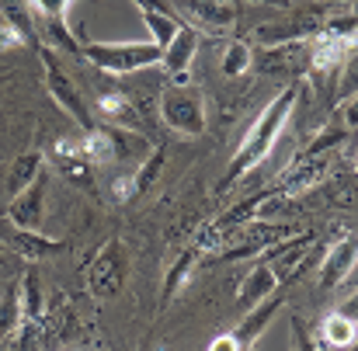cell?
I'll return each instance as SVG.
<instances>
[{
    "label": "cell",
    "mask_w": 358,
    "mask_h": 351,
    "mask_svg": "<svg viewBox=\"0 0 358 351\" xmlns=\"http://www.w3.org/2000/svg\"><path fill=\"white\" fill-rule=\"evenodd\" d=\"M358 87V49L348 56V63H345V77H341V91L348 94V91H355Z\"/></svg>",
    "instance_id": "4dcf8cb0"
},
{
    "label": "cell",
    "mask_w": 358,
    "mask_h": 351,
    "mask_svg": "<svg viewBox=\"0 0 358 351\" xmlns=\"http://www.w3.org/2000/svg\"><path fill=\"white\" fill-rule=\"evenodd\" d=\"M98 115L105 118V125H115V129H132L139 132V122L143 115L136 112V105L125 98V91H108L98 98Z\"/></svg>",
    "instance_id": "9a60e30c"
},
{
    "label": "cell",
    "mask_w": 358,
    "mask_h": 351,
    "mask_svg": "<svg viewBox=\"0 0 358 351\" xmlns=\"http://www.w3.org/2000/svg\"><path fill=\"white\" fill-rule=\"evenodd\" d=\"M327 164H331V160H327V153H299V157H296V160L278 174V178H282V185H278V188H282L285 195H292V199H296V195H303V192L317 188V185L327 178Z\"/></svg>",
    "instance_id": "30bf717a"
},
{
    "label": "cell",
    "mask_w": 358,
    "mask_h": 351,
    "mask_svg": "<svg viewBox=\"0 0 358 351\" xmlns=\"http://www.w3.org/2000/svg\"><path fill=\"white\" fill-rule=\"evenodd\" d=\"M73 0H31V7L42 14V21H56V17H66Z\"/></svg>",
    "instance_id": "f1b7e54d"
},
{
    "label": "cell",
    "mask_w": 358,
    "mask_h": 351,
    "mask_svg": "<svg viewBox=\"0 0 358 351\" xmlns=\"http://www.w3.org/2000/svg\"><path fill=\"white\" fill-rule=\"evenodd\" d=\"M125 275H129V261H125L122 240L112 236L87 264V289L94 299H115L125 285Z\"/></svg>",
    "instance_id": "277c9868"
},
{
    "label": "cell",
    "mask_w": 358,
    "mask_h": 351,
    "mask_svg": "<svg viewBox=\"0 0 358 351\" xmlns=\"http://www.w3.org/2000/svg\"><path fill=\"white\" fill-rule=\"evenodd\" d=\"M0 289H3V285H0Z\"/></svg>",
    "instance_id": "74e56055"
},
{
    "label": "cell",
    "mask_w": 358,
    "mask_h": 351,
    "mask_svg": "<svg viewBox=\"0 0 358 351\" xmlns=\"http://www.w3.org/2000/svg\"><path fill=\"white\" fill-rule=\"evenodd\" d=\"M257 70L271 77H299L313 70V38H292L282 45H264L257 52Z\"/></svg>",
    "instance_id": "8992f818"
},
{
    "label": "cell",
    "mask_w": 358,
    "mask_h": 351,
    "mask_svg": "<svg viewBox=\"0 0 358 351\" xmlns=\"http://www.w3.org/2000/svg\"><path fill=\"white\" fill-rule=\"evenodd\" d=\"M324 195L331 206H352L358 199V185L348 174H338V178H324Z\"/></svg>",
    "instance_id": "cb8c5ba5"
},
{
    "label": "cell",
    "mask_w": 358,
    "mask_h": 351,
    "mask_svg": "<svg viewBox=\"0 0 358 351\" xmlns=\"http://www.w3.org/2000/svg\"><path fill=\"white\" fill-rule=\"evenodd\" d=\"M31 38L17 28V21L0 7V52H7V49H21V45H28Z\"/></svg>",
    "instance_id": "d4e9b609"
},
{
    "label": "cell",
    "mask_w": 358,
    "mask_h": 351,
    "mask_svg": "<svg viewBox=\"0 0 358 351\" xmlns=\"http://www.w3.org/2000/svg\"><path fill=\"white\" fill-rule=\"evenodd\" d=\"M250 3H264V7H292V0H250Z\"/></svg>",
    "instance_id": "836d02e7"
},
{
    "label": "cell",
    "mask_w": 358,
    "mask_h": 351,
    "mask_svg": "<svg viewBox=\"0 0 358 351\" xmlns=\"http://www.w3.org/2000/svg\"><path fill=\"white\" fill-rule=\"evenodd\" d=\"M80 56L91 66L105 70V73L125 77V73H139V70L160 66L164 49L153 45V42H87L80 49Z\"/></svg>",
    "instance_id": "7a4b0ae2"
},
{
    "label": "cell",
    "mask_w": 358,
    "mask_h": 351,
    "mask_svg": "<svg viewBox=\"0 0 358 351\" xmlns=\"http://www.w3.org/2000/svg\"><path fill=\"white\" fill-rule=\"evenodd\" d=\"M345 139H348V129H345V125H327L303 153H331V146H341Z\"/></svg>",
    "instance_id": "484cf974"
},
{
    "label": "cell",
    "mask_w": 358,
    "mask_h": 351,
    "mask_svg": "<svg viewBox=\"0 0 358 351\" xmlns=\"http://www.w3.org/2000/svg\"><path fill=\"white\" fill-rule=\"evenodd\" d=\"M188 10L195 14L199 24H206L209 31H227L237 21V7L227 0H188Z\"/></svg>",
    "instance_id": "2e32d148"
},
{
    "label": "cell",
    "mask_w": 358,
    "mask_h": 351,
    "mask_svg": "<svg viewBox=\"0 0 358 351\" xmlns=\"http://www.w3.org/2000/svg\"><path fill=\"white\" fill-rule=\"evenodd\" d=\"M209 351H250V348H243L237 341V334H220L213 345H209Z\"/></svg>",
    "instance_id": "d6a6232c"
},
{
    "label": "cell",
    "mask_w": 358,
    "mask_h": 351,
    "mask_svg": "<svg viewBox=\"0 0 358 351\" xmlns=\"http://www.w3.org/2000/svg\"><path fill=\"white\" fill-rule=\"evenodd\" d=\"M282 289V282H278V275H275V268L271 264H254L250 271H247V278L240 282V292H237V306L240 313H247V310H254L257 303H264L268 296H275Z\"/></svg>",
    "instance_id": "8fae6325"
},
{
    "label": "cell",
    "mask_w": 358,
    "mask_h": 351,
    "mask_svg": "<svg viewBox=\"0 0 358 351\" xmlns=\"http://www.w3.org/2000/svg\"><path fill=\"white\" fill-rule=\"evenodd\" d=\"M254 66V49L247 45V42H230L227 49H223V59H220V70H223V77H243L247 70Z\"/></svg>",
    "instance_id": "7402d4cb"
},
{
    "label": "cell",
    "mask_w": 358,
    "mask_h": 351,
    "mask_svg": "<svg viewBox=\"0 0 358 351\" xmlns=\"http://www.w3.org/2000/svg\"><path fill=\"white\" fill-rule=\"evenodd\" d=\"M42 73H45V91L52 94V101L66 112V115L77 122V129L80 132H87V129H94V122H91V112H87V105H84V94L77 91V84L70 80V73L63 70V63H59V56L45 45L42 49Z\"/></svg>",
    "instance_id": "5b68a950"
},
{
    "label": "cell",
    "mask_w": 358,
    "mask_h": 351,
    "mask_svg": "<svg viewBox=\"0 0 358 351\" xmlns=\"http://www.w3.org/2000/svg\"><path fill=\"white\" fill-rule=\"evenodd\" d=\"M45 35L52 38V45H59V49H66V52H80V49H77V42L70 38V31H66V21H63V17L45 21Z\"/></svg>",
    "instance_id": "4316f807"
},
{
    "label": "cell",
    "mask_w": 358,
    "mask_h": 351,
    "mask_svg": "<svg viewBox=\"0 0 358 351\" xmlns=\"http://www.w3.org/2000/svg\"><path fill=\"white\" fill-rule=\"evenodd\" d=\"M157 115L167 129L181 136H202L206 132V98L199 87H164L157 101Z\"/></svg>",
    "instance_id": "3957f363"
},
{
    "label": "cell",
    "mask_w": 358,
    "mask_h": 351,
    "mask_svg": "<svg viewBox=\"0 0 358 351\" xmlns=\"http://www.w3.org/2000/svg\"><path fill=\"white\" fill-rule=\"evenodd\" d=\"M160 167H164V146H157V150H153V153H150V157H146V160H143V164H139V167L129 174L132 192H136V195H139V192H146V188L160 178Z\"/></svg>",
    "instance_id": "603a6c76"
},
{
    "label": "cell",
    "mask_w": 358,
    "mask_h": 351,
    "mask_svg": "<svg viewBox=\"0 0 358 351\" xmlns=\"http://www.w3.org/2000/svg\"><path fill=\"white\" fill-rule=\"evenodd\" d=\"M59 351H77V348H59Z\"/></svg>",
    "instance_id": "d590c367"
},
{
    "label": "cell",
    "mask_w": 358,
    "mask_h": 351,
    "mask_svg": "<svg viewBox=\"0 0 358 351\" xmlns=\"http://www.w3.org/2000/svg\"><path fill=\"white\" fill-rule=\"evenodd\" d=\"M195 52H199V31H195V28H188V24H181V28H178V35L171 38V45H167V49H164V56H160L164 73H167V77L192 73V59H195Z\"/></svg>",
    "instance_id": "7c38bea8"
},
{
    "label": "cell",
    "mask_w": 358,
    "mask_h": 351,
    "mask_svg": "<svg viewBox=\"0 0 358 351\" xmlns=\"http://www.w3.org/2000/svg\"><path fill=\"white\" fill-rule=\"evenodd\" d=\"M139 17H143V24H146V31H150V42L160 45V49H167L171 38H174L178 28H181V21H178L174 14H164V10H139Z\"/></svg>",
    "instance_id": "ffe728a7"
},
{
    "label": "cell",
    "mask_w": 358,
    "mask_h": 351,
    "mask_svg": "<svg viewBox=\"0 0 358 351\" xmlns=\"http://www.w3.org/2000/svg\"><path fill=\"white\" fill-rule=\"evenodd\" d=\"M17 299H21L24 324H42L45 320V282H42V271L35 264L24 268V275L17 282Z\"/></svg>",
    "instance_id": "4fadbf2b"
},
{
    "label": "cell",
    "mask_w": 358,
    "mask_h": 351,
    "mask_svg": "<svg viewBox=\"0 0 358 351\" xmlns=\"http://www.w3.org/2000/svg\"><path fill=\"white\" fill-rule=\"evenodd\" d=\"M355 167H358V157H355Z\"/></svg>",
    "instance_id": "8d00e7d4"
},
{
    "label": "cell",
    "mask_w": 358,
    "mask_h": 351,
    "mask_svg": "<svg viewBox=\"0 0 358 351\" xmlns=\"http://www.w3.org/2000/svg\"><path fill=\"white\" fill-rule=\"evenodd\" d=\"M355 264H358V236H341V240H334V243L324 250V257H320L317 285H320L324 292L338 289V285L355 271Z\"/></svg>",
    "instance_id": "ba28073f"
},
{
    "label": "cell",
    "mask_w": 358,
    "mask_h": 351,
    "mask_svg": "<svg viewBox=\"0 0 358 351\" xmlns=\"http://www.w3.org/2000/svg\"><path fill=\"white\" fill-rule=\"evenodd\" d=\"M355 334H358L355 324H348L341 313H331V317H324L317 341L327 345V348H352V345H355Z\"/></svg>",
    "instance_id": "d6986e66"
},
{
    "label": "cell",
    "mask_w": 358,
    "mask_h": 351,
    "mask_svg": "<svg viewBox=\"0 0 358 351\" xmlns=\"http://www.w3.org/2000/svg\"><path fill=\"white\" fill-rule=\"evenodd\" d=\"M289 331H292V341H296V351H320V341L310 334V327L299 320V317H292L289 320Z\"/></svg>",
    "instance_id": "83f0119b"
},
{
    "label": "cell",
    "mask_w": 358,
    "mask_h": 351,
    "mask_svg": "<svg viewBox=\"0 0 358 351\" xmlns=\"http://www.w3.org/2000/svg\"><path fill=\"white\" fill-rule=\"evenodd\" d=\"M195 257H199V247H192V250H185L174 264H171V271H167V278H164V292H160V306H167L181 289H185V282H188V275L195 271Z\"/></svg>",
    "instance_id": "ac0fdd59"
},
{
    "label": "cell",
    "mask_w": 358,
    "mask_h": 351,
    "mask_svg": "<svg viewBox=\"0 0 358 351\" xmlns=\"http://www.w3.org/2000/svg\"><path fill=\"white\" fill-rule=\"evenodd\" d=\"M45 195H49V174L42 171L24 192H17L10 199V209H7V220L21 230H42V220H45Z\"/></svg>",
    "instance_id": "9c48e42d"
},
{
    "label": "cell",
    "mask_w": 358,
    "mask_h": 351,
    "mask_svg": "<svg viewBox=\"0 0 358 351\" xmlns=\"http://www.w3.org/2000/svg\"><path fill=\"white\" fill-rule=\"evenodd\" d=\"M299 94H303V84H289L285 91H278V94L264 105V112L254 118V125H250L247 136L240 139L237 153H234V160H230V167H227V174H223V181H220V192L234 188L237 181H243L254 167H261V164L271 157L278 136L285 132L289 118H292L296 105H299Z\"/></svg>",
    "instance_id": "6da1fadb"
},
{
    "label": "cell",
    "mask_w": 358,
    "mask_h": 351,
    "mask_svg": "<svg viewBox=\"0 0 358 351\" xmlns=\"http://www.w3.org/2000/svg\"><path fill=\"white\" fill-rule=\"evenodd\" d=\"M338 125H345V129H358V94L352 101H345L341 108H338V115H334Z\"/></svg>",
    "instance_id": "f546056e"
},
{
    "label": "cell",
    "mask_w": 358,
    "mask_h": 351,
    "mask_svg": "<svg viewBox=\"0 0 358 351\" xmlns=\"http://www.w3.org/2000/svg\"><path fill=\"white\" fill-rule=\"evenodd\" d=\"M334 313H341L348 324H355L358 327V289L348 296V299H341V303H338V310H334Z\"/></svg>",
    "instance_id": "1f68e13d"
},
{
    "label": "cell",
    "mask_w": 358,
    "mask_h": 351,
    "mask_svg": "<svg viewBox=\"0 0 358 351\" xmlns=\"http://www.w3.org/2000/svg\"><path fill=\"white\" fill-rule=\"evenodd\" d=\"M21 299L17 289H0V345L21 331Z\"/></svg>",
    "instance_id": "44dd1931"
},
{
    "label": "cell",
    "mask_w": 358,
    "mask_h": 351,
    "mask_svg": "<svg viewBox=\"0 0 358 351\" xmlns=\"http://www.w3.org/2000/svg\"><path fill=\"white\" fill-rule=\"evenodd\" d=\"M0 243L7 250H14L21 261L28 264H38V261H49L52 254H59L66 243L63 240H52V236L38 234V230H21L14 227L10 220H0Z\"/></svg>",
    "instance_id": "52a82bcc"
},
{
    "label": "cell",
    "mask_w": 358,
    "mask_h": 351,
    "mask_svg": "<svg viewBox=\"0 0 358 351\" xmlns=\"http://www.w3.org/2000/svg\"><path fill=\"white\" fill-rule=\"evenodd\" d=\"M282 303H285V299H282V289H278L275 296H268L264 303H257L254 310H247V313L240 317V324H237L234 334H237V341L243 345V348H250V345L264 334V327L275 320V313L282 310Z\"/></svg>",
    "instance_id": "5bb4252c"
},
{
    "label": "cell",
    "mask_w": 358,
    "mask_h": 351,
    "mask_svg": "<svg viewBox=\"0 0 358 351\" xmlns=\"http://www.w3.org/2000/svg\"><path fill=\"white\" fill-rule=\"evenodd\" d=\"M352 348H355V351H358V334H355V345H352Z\"/></svg>",
    "instance_id": "e575fe53"
},
{
    "label": "cell",
    "mask_w": 358,
    "mask_h": 351,
    "mask_svg": "<svg viewBox=\"0 0 358 351\" xmlns=\"http://www.w3.org/2000/svg\"><path fill=\"white\" fill-rule=\"evenodd\" d=\"M42 171H45V160H42L38 150H28V153L14 157V164H10V171H7V192H10V199H14L17 192H24Z\"/></svg>",
    "instance_id": "e0dca14e"
}]
</instances>
